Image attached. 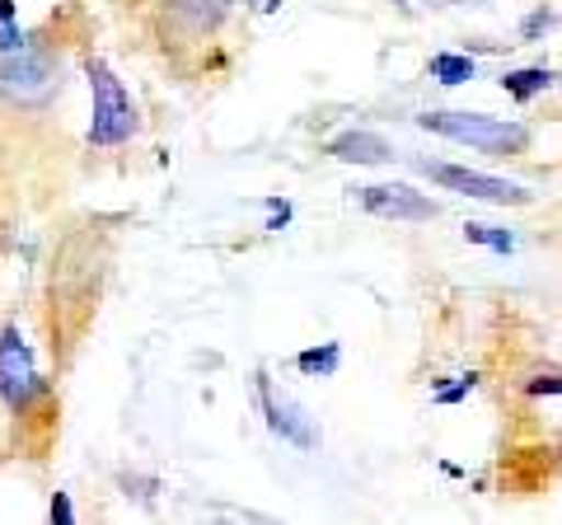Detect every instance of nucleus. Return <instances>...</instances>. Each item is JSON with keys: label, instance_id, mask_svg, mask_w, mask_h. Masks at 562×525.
<instances>
[{"label": "nucleus", "instance_id": "nucleus-1", "mask_svg": "<svg viewBox=\"0 0 562 525\" xmlns=\"http://www.w3.org/2000/svg\"><path fill=\"white\" fill-rule=\"evenodd\" d=\"M417 127L431 132V136H446V142H460L469 150H483V155H525L530 146V127L516 118H492V113H464V109H427L417 113Z\"/></svg>", "mask_w": 562, "mask_h": 525}, {"label": "nucleus", "instance_id": "nucleus-16", "mask_svg": "<svg viewBox=\"0 0 562 525\" xmlns=\"http://www.w3.org/2000/svg\"><path fill=\"white\" fill-rule=\"evenodd\" d=\"M262 206H268V225H262V231H272V235H281V231H286V225H291V202L286 198H268V202H262Z\"/></svg>", "mask_w": 562, "mask_h": 525}, {"label": "nucleus", "instance_id": "nucleus-11", "mask_svg": "<svg viewBox=\"0 0 562 525\" xmlns=\"http://www.w3.org/2000/svg\"><path fill=\"white\" fill-rule=\"evenodd\" d=\"M427 76L436 85H469L473 76H479V62H473L469 52H436V57L427 62Z\"/></svg>", "mask_w": 562, "mask_h": 525}, {"label": "nucleus", "instance_id": "nucleus-12", "mask_svg": "<svg viewBox=\"0 0 562 525\" xmlns=\"http://www.w3.org/2000/svg\"><path fill=\"white\" fill-rule=\"evenodd\" d=\"M338 366H342V343H319L295 357V371H305V376H333Z\"/></svg>", "mask_w": 562, "mask_h": 525}, {"label": "nucleus", "instance_id": "nucleus-4", "mask_svg": "<svg viewBox=\"0 0 562 525\" xmlns=\"http://www.w3.org/2000/svg\"><path fill=\"white\" fill-rule=\"evenodd\" d=\"M43 394H47V380L38 371V357L24 343L20 324H5L0 328V404L10 413H29Z\"/></svg>", "mask_w": 562, "mask_h": 525}, {"label": "nucleus", "instance_id": "nucleus-9", "mask_svg": "<svg viewBox=\"0 0 562 525\" xmlns=\"http://www.w3.org/2000/svg\"><path fill=\"white\" fill-rule=\"evenodd\" d=\"M328 155L342 165H390L394 160V146L384 142L380 132H366V127H351V132H338L328 142Z\"/></svg>", "mask_w": 562, "mask_h": 525}, {"label": "nucleus", "instance_id": "nucleus-5", "mask_svg": "<svg viewBox=\"0 0 562 525\" xmlns=\"http://www.w3.org/2000/svg\"><path fill=\"white\" fill-rule=\"evenodd\" d=\"M417 169L427 174L431 183H441L460 198L473 202H492V206H525L530 202V188H520L512 179H497V174H483V169H464V165H441V160H417Z\"/></svg>", "mask_w": 562, "mask_h": 525}, {"label": "nucleus", "instance_id": "nucleus-13", "mask_svg": "<svg viewBox=\"0 0 562 525\" xmlns=\"http://www.w3.org/2000/svg\"><path fill=\"white\" fill-rule=\"evenodd\" d=\"M464 239L469 244H483V249H492V254H516V235L512 231H502V225H483V221H469L464 225Z\"/></svg>", "mask_w": 562, "mask_h": 525}, {"label": "nucleus", "instance_id": "nucleus-14", "mask_svg": "<svg viewBox=\"0 0 562 525\" xmlns=\"http://www.w3.org/2000/svg\"><path fill=\"white\" fill-rule=\"evenodd\" d=\"M479 390V371H464V376H454L450 384H436V394H431V404H441V409H454V404H464V399Z\"/></svg>", "mask_w": 562, "mask_h": 525}, {"label": "nucleus", "instance_id": "nucleus-19", "mask_svg": "<svg viewBox=\"0 0 562 525\" xmlns=\"http://www.w3.org/2000/svg\"><path fill=\"white\" fill-rule=\"evenodd\" d=\"M47 516L57 521V525H70V521H76V506H70V493H52V506H47Z\"/></svg>", "mask_w": 562, "mask_h": 525}, {"label": "nucleus", "instance_id": "nucleus-15", "mask_svg": "<svg viewBox=\"0 0 562 525\" xmlns=\"http://www.w3.org/2000/svg\"><path fill=\"white\" fill-rule=\"evenodd\" d=\"M553 24H558V14H553L549 5H539V10H530V14L520 20V38H525V43H535V38H543V33H549Z\"/></svg>", "mask_w": 562, "mask_h": 525}, {"label": "nucleus", "instance_id": "nucleus-2", "mask_svg": "<svg viewBox=\"0 0 562 525\" xmlns=\"http://www.w3.org/2000/svg\"><path fill=\"white\" fill-rule=\"evenodd\" d=\"M85 80H90V146L99 150H113V146H127L132 136L140 132V118H136V99L127 94V85L117 80V71L103 57L85 62Z\"/></svg>", "mask_w": 562, "mask_h": 525}, {"label": "nucleus", "instance_id": "nucleus-21", "mask_svg": "<svg viewBox=\"0 0 562 525\" xmlns=\"http://www.w3.org/2000/svg\"><path fill=\"white\" fill-rule=\"evenodd\" d=\"M558 80H562V76H558Z\"/></svg>", "mask_w": 562, "mask_h": 525}, {"label": "nucleus", "instance_id": "nucleus-10", "mask_svg": "<svg viewBox=\"0 0 562 525\" xmlns=\"http://www.w3.org/2000/svg\"><path fill=\"white\" fill-rule=\"evenodd\" d=\"M558 76L549 71V66H516V71H502L497 76V85H502V94H512L516 103H530V99H539L543 90H549Z\"/></svg>", "mask_w": 562, "mask_h": 525}, {"label": "nucleus", "instance_id": "nucleus-8", "mask_svg": "<svg viewBox=\"0 0 562 525\" xmlns=\"http://www.w3.org/2000/svg\"><path fill=\"white\" fill-rule=\"evenodd\" d=\"M258 409H262V417H268V432L281 436L286 446H295V450H314V446H319V432H314L305 409H295L291 399H277L272 380L262 371H258Z\"/></svg>", "mask_w": 562, "mask_h": 525}, {"label": "nucleus", "instance_id": "nucleus-17", "mask_svg": "<svg viewBox=\"0 0 562 525\" xmlns=\"http://www.w3.org/2000/svg\"><path fill=\"white\" fill-rule=\"evenodd\" d=\"M29 43V33L20 29V20H0V57H5V52H20Z\"/></svg>", "mask_w": 562, "mask_h": 525}, {"label": "nucleus", "instance_id": "nucleus-3", "mask_svg": "<svg viewBox=\"0 0 562 525\" xmlns=\"http://www.w3.org/2000/svg\"><path fill=\"white\" fill-rule=\"evenodd\" d=\"M61 90V57L47 43L29 38L20 52L0 57V99L20 103V109H38Z\"/></svg>", "mask_w": 562, "mask_h": 525}, {"label": "nucleus", "instance_id": "nucleus-7", "mask_svg": "<svg viewBox=\"0 0 562 525\" xmlns=\"http://www.w3.org/2000/svg\"><path fill=\"white\" fill-rule=\"evenodd\" d=\"M231 5L235 0H165L160 14H165V33H173V38H211L225 20H231Z\"/></svg>", "mask_w": 562, "mask_h": 525}, {"label": "nucleus", "instance_id": "nucleus-6", "mask_svg": "<svg viewBox=\"0 0 562 525\" xmlns=\"http://www.w3.org/2000/svg\"><path fill=\"white\" fill-rule=\"evenodd\" d=\"M357 202L380 221H403V225H422L441 216V202H431L427 192H417L408 183H371L357 188Z\"/></svg>", "mask_w": 562, "mask_h": 525}, {"label": "nucleus", "instance_id": "nucleus-20", "mask_svg": "<svg viewBox=\"0 0 562 525\" xmlns=\"http://www.w3.org/2000/svg\"><path fill=\"white\" fill-rule=\"evenodd\" d=\"M0 20H20V10H14V0H0Z\"/></svg>", "mask_w": 562, "mask_h": 525}, {"label": "nucleus", "instance_id": "nucleus-18", "mask_svg": "<svg viewBox=\"0 0 562 525\" xmlns=\"http://www.w3.org/2000/svg\"><path fill=\"white\" fill-rule=\"evenodd\" d=\"M525 394H535V399H543V394H562V371H539L530 384H525Z\"/></svg>", "mask_w": 562, "mask_h": 525}]
</instances>
